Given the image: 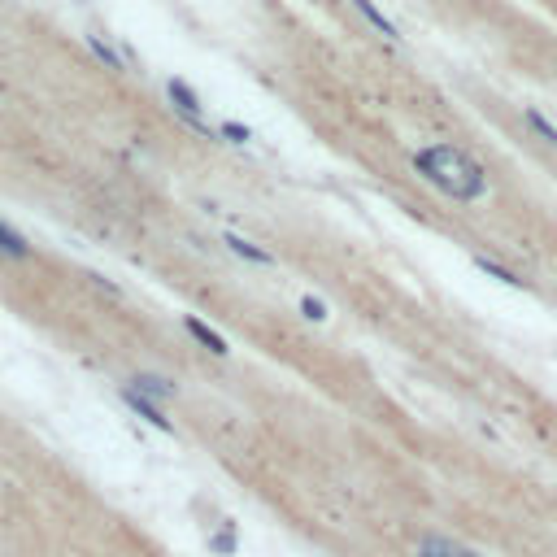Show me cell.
I'll return each mask as SVG.
<instances>
[{
    "label": "cell",
    "mask_w": 557,
    "mask_h": 557,
    "mask_svg": "<svg viewBox=\"0 0 557 557\" xmlns=\"http://www.w3.org/2000/svg\"><path fill=\"white\" fill-rule=\"evenodd\" d=\"M414 170L431 183L436 192H444L449 200H461V205H471V200H479L488 192V170H483V161L471 157L458 144H427V148H418Z\"/></svg>",
    "instance_id": "6da1fadb"
},
{
    "label": "cell",
    "mask_w": 557,
    "mask_h": 557,
    "mask_svg": "<svg viewBox=\"0 0 557 557\" xmlns=\"http://www.w3.org/2000/svg\"><path fill=\"white\" fill-rule=\"evenodd\" d=\"M166 96H170V105L179 109L183 122H187L192 131H200V136H209V139L218 136V131H214V127L205 122V105H200V96H197V92H192V87H187L183 79H166Z\"/></svg>",
    "instance_id": "7a4b0ae2"
},
{
    "label": "cell",
    "mask_w": 557,
    "mask_h": 557,
    "mask_svg": "<svg viewBox=\"0 0 557 557\" xmlns=\"http://www.w3.org/2000/svg\"><path fill=\"white\" fill-rule=\"evenodd\" d=\"M122 400H127V410H131V414H139V418H144V422H153L157 431H175V422L166 418V410H161L157 400H148V397H144V392H136L131 383L122 388Z\"/></svg>",
    "instance_id": "3957f363"
},
{
    "label": "cell",
    "mask_w": 557,
    "mask_h": 557,
    "mask_svg": "<svg viewBox=\"0 0 557 557\" xmlns=\"http://www.w3.org/2000/svg\"><path fill=\"white\" fill-rule=\"evenodd\" d=\"M353 9H358L361 18L370 22V26H375V31H379V35H383V40H388V44H400V31H397V22L388 18V14L379 9L375 0H353Z\"/></svg>",
    "instance_id": "277c9868"
},
{
    "label": "cell",
    "mask_w": 557,
    "mask_h": 557,
    "mask_svg": "<svg viewBox=\"0 0 557 557\" xmlns=\"http://www.w3.org/2000/svg\"><path fill=\"white\" fill-rule=\"evenodd\" d=\"M183 331H187L192 339H200V344H205V349H209L214 358H227V353H231V344H227V339H222L218 331H214V327H205L200 319H192V314L183 319Z\"/></svg>",
    "instance_id": "5b68a950"
},
{
    "label": "cell",
    "mask_w": 557,
    "mask_h": 557,
    "mask_svg": "<svg viewBox=\"0 0 557 557\" xmlns=\"http://www.w3.org/2000/svg\"><path fill=\"white\" fill-rule=\"evenodd\" d=\"M131 388H136V392H144L148 400H170V397H179V383H170L166 375H136V379H131Z\"/></svg>",
    "instance_id": "8992f818"
},
{
    "label": "cell",
    "mask_w": 557,
    "mask_h": 557,
    "mask_svg": "<svg viewBox=\"0 0 557 557\" xmlns=\"http://www.w3.org/2000/svg\"><path fill=\"white\" fill-rule=\"evenodd\" d=\"M222 244H227V248H231V253H236V258L253 261V266H275V258H270V253H266V248H258V244H253V239L236 236V231H227V236H222Z\"/></svg>",
    "instance_id": "52a82bcc"
},
{
    "label": "cell",
    "mask_w": 557,
    "mask_h": 557,
    "mask_svg": "<svg viewBox=\"0 0 557 557\" xmlns=\"http://www.w3.org/2000/svg\"><path fill=\"white\" fill-rule=\"evenodd\" d=\"M414 557H479L475 549H466V544H458V540H444V536H431L418 544Z\"/></svg>",
    "instance_id": "ba28073f"
},
{
    "label": "cell",
    "mask_w": 557,
    "mask_h": 557,
    "mask_svg": "<svg viewBox=\"0 0 557 557\" xmlns=\"http://www.w3.org/2000/svg\"><path fill=\"white\" fill-rule=\"evenodd\" d=\"M522 122H527V127H532V131H536V136L544 139L549 148H557V127H553L549 118H544L540 109H532V105H527V109H522Z\"/></svg>",
    "instance_id": "9c48e42d"
},
{
    "label": "cell",
    "mask_w": 557,
    "mask_h": 557,
    "mask_svg": "<svg viewBox=\"0 0 557 557\" xmlns=\"http://www.w3.org/2000/svg\"><path fill=\"white\" fill-rule=\"evenodd\" d=\"M0 253H5V258H31V244H26L14 227L0 222Z\"/></svg>",
    "instance_id": "30bf717a"
},
{
    "label": "cell",
    "mask_w": 557,
    "mask_h": 557,
    "mask_svg": "<svg viewBox=\"0 0 557 557\" xmlns=\"http://www.w3.org/2000/svg\"><path fill=\"white\" fill-rule=\"evenodd\" d=\"M475 266H479V270H488V275L497 278V283H505V288H522V278H518L514 270H510V266H501V261L483 258V253H479V258H475Z\"/></svg>",
    "instance_id": "8fae6325"
},
{
    "label": "cell",
    "mask_w": 557,
    "mask_h": 557,
    "mask_svg": "<svg viewBox=\"0 0 557 557\" xmlns=\"http://www.w3.org/2000/svg\"><path fill=\"white\" fill-rule=\"evenodd\" d=\"M87 48H92V53H96V57L105 61V66H109V70H118V75H122V70H127V61H122L118 53H114V48H109V44L100 40V35H87Z\"/></svg>",
    "instance_id": "7c38bea8"
},
{
    "label": "cell",
    "mask_w": 557,
    "mask_h": 557,
    "mask_svg": "<svg viewBox=\"0 0 557 557\" xmlns=\"http://www.w3.org/2000/svg\"><path fill=\"white\" fill-rule=\"evenodd\" d=\"M218 136L227 139V144H236V148H244V144L253 139V131H248V127H239V122H222V127H218Z\"/></svg>",
    "instance_id": "4fadbf2b"
},
{
    "label": "cell",
    "mask_w": 557,
    "mask_h": 557,
    "mask_svg": "<svg viewBox=\"0 0 557 557\" xmlns=\"http://www.w3.org/2000/svg\"><path fill=\"white\" fill-rule=\"evenodd\" d=\"M300 314H305L309 322H327V305L314 300V297H300Z\"/></svg>",
    "instance_id": "5bb4252c"
}]
</instances>
